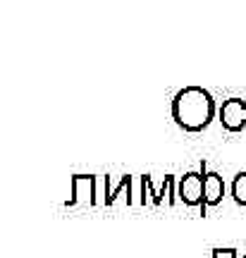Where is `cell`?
Here are the masks:
<instances>
[{
  "mask_svg": "<svg viewBox=\"0 0 246 258\" xmlns=\"http://www.w3.org/2000/svg\"><path fill=\"white\" fill-rule=\"evenodd\" d=\"M213 98L208 91H203L201 86H187L174 96L172 103V115L184 129L196 132V129L206 127L213 117Z\"/></svg>",
  "mask_w": 246,
  "mask_h": 258,
  "instance_id": "1",
  "label": "cell"
},
{
  "mask_svg": "<svg viewBox=\"0 0 246 258\" xmlns=\"http://www.w3.org/2000/svg\"><path fill=\"white\" fill-rule=\"evenodd\" d=\"M244 103L239 101V98H229L225 105H222V110H220V115H222V124L227 129H241L246 122V115H244Z\"/></svg>",
  "mask_w": 246,
  "mask_h": 258,
  "instance_id": "2",
  "label": "cell"
},
{
  "mask_svg": "<svg viewBox=\"0 0 246 258\" xmlns=\"http://www.w3.org/2000/svg\"><path fill=\"white\" fill-rule=\"evenodd\" d=\"M182 196L189 203H196L201 196H203V182H201L196 175L184 177V182H182Z\"/></svg>",
  "mask_w": 246,
  "mask_h": 258,
  "instance_id": "3",
  "label": "cell"
},
{
  "mask_svg": "<svg viewBox=\"0 0 246 258\" xmlns=\"http://www.w3.org/2000/svg\"><path fill=\"white\" fill-rule=\"evenodd\" d=\"M203 196H206V201L208 203L220 201V196H222V182H220L218 175L206 177V182H203Z\"/></svg>",
  "mask_w": 246,
  "mask_h": 258,
  "instance_id": "4",
  "label": "cell"
},
{
  "mask_svg": "<svg viewBox=\"0 0 246 258\" xmlns=\"http://www.w3.org/2000/svg\"><path fill=\"white\" fill-rule=\"evenodd\" d=\"M234 196H237L239 203H246V172L239 175L237 182H234Z\"/></svg>",
  "mask_w": 246,
  "mask_h": 258,
  "instance_id": "5",
  "label": "cell"
}]
</instances>
